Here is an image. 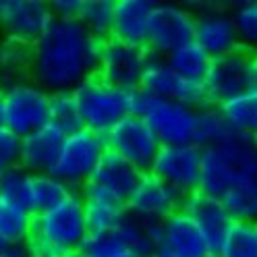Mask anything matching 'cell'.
Listing matches in <instances>:
<instances>
[{
	"label": "cell",
	"mask_w": 257,
	"mask_h": 257,
	"mask_svg": "<svg viewBox=\"0 0 257 257\" xmlns=\"http://www.w3.org/2000/svg\"><path fill=\"white\" fill-rule=\"evenodd\" d=\"M102 42L79 19H52L44 36L31 46L29 79L46 91H75L98 75Z\"/></svg>",
	"instance_id": "obj_1"
},
{
	"label": "cell",
	"mask_w": 257,
	"mask_h": 257,
	"mask_svg": "<svg viewBox=\"0 0 257 257\" xmlns=\"http://www.w3.org/2000/svg\"><path fill=\"white\" fill-rule=\"evenodd\" d=\"M238 187H257V146L251 137L230 133L220 143L203 148L199 191L222 199Z\"/></svg>",
	"instance_id": "obj_2"
},
{
	"label": "cell",
	"mask_w": 257,
	"mask_h": 257,
	"mask_svg": "<svg viewBox=\"0 0 257 257\" xmlns=\"http://www.w3.org/2000/svg\"><path fill=\"white\" fill-rule=\"evenodd\" d=\"M89 236L83 199L75 191L73 195L44 214H36L34 230L25 249L29 257H67L81 251Z\"/></svg>",
	"instance_id": "obj_3"
},
{
	"label": "cell",
	"mask_w": 257,
	"mask_h": 257,
	"mask_svg": "<svg viewBox=\"0 0 257 257\" xmlns=\"http://www.w3.org/2000/svg\"><path fill=\"white\" fill-rule=\"evenodd\" d=\"M75 98L83 126L98 135H106L124 116H131V91L112 87L98 75L79 85Z\"/></svg>",
	"instance_id": "obj_4"
},
{
	"label": "cell",
	"mask_w": 257,
	"mask_h": 257,
	"mask_svg": "<svg viewBox=\"0 0 257 257\" xmlns=\"http://www.w3.org/2000/svg\"><path fill=\"white\" fill-rule=\"evenodd\" d=\"M106 152L108 148L104 135L81 128L73 135H67L50 174L62 181L69 189L81 191V187L91 181Z\"/></svg>",
	"instance_id": "obj_5"
},
{
	"label": "cell",
	"mask_w": 257,
	"mask_h": 257,
	"mask_svg": "<svg viewBox=\"0 0 257 257\" xmlns=\"http://www.w3.org/2000/svg\"><path fill=\"white\" fill-rule=\"evenodd\" d=\"M3 124L21 139L50 124V91L31 79L7 87Z\"/></svg>",
	"instance_id": "obj_6"
},
{
	"label": "cell",
	"mask_w": 257,
	"mask_h": 257,
	"mask_svg": "<svg viewBox=\"0 0 257 257\" xmlns=\"http://www.w3.org/2000/svg\"><path fill=\"white\" fill-rule=\"evenodd\" d=\"M150 60L152 52L148 48H135L110 38L102 42L98 77H102L112 87H118L122 91H135L141 89V81Z\"/></svg>",
	"instance_id": "obj_7"
},
{
	"label": "cell",
	"mask_w": 257,
	"mask_h": 257,
	"mask_svg": "<svg viewBox=\"0 0 257 257\" xmlns=\"http://www.w3.org/2000/svg\"><path fill=\"white\" fill-rule=\"evenodd\" d=\"M108 152L120 156L141 172H150L160 152V141L141 116H124L104 135Z\"/></svg>",
	"instance_id": "obj_8"
},
{
	"label": "cell",
	"mask_w": 257,
	"mask_h": 257,
	"mask_svg": "<svg viewBox=\"0 0 257 257\" xmlns=\"http://www.w3.org/2000/svg\"><path fill=\"white\" fill-rule=\"evenodd\" d=\"M203 150L197 146H162L154 160L152 174L176 189L183 197L199 191Z\"/></svg>",
	"instance_id": "obj_9"
},
{
	"label": "cell",
	"mask_w": 257,
	"mask_h": 257,
	"mask_svg": "<svg viewBox=\"0 0 257 257\" xmlns=\"http://www.w3.org/2000/svg\"><path fill=\"white\" fill-rule=\"evenodd\" d=\"M193 36H195V13L181 5H156L148 44V50L154 56H170L174 50L191 44Z\"/></svg>",
	"instance_id": "obj_10"
},
{
	"label": "cell",
	"mask_w": 257,
	"mask_h": 257,
	"mask_svg": "<svg viewBox=\"0 0 257 257\" xmlns=\"http://www.w3.org/2000/svg\"><path fill=\"white\" fill-rule=\"evenodd\" d=\"M141 118L148 122L160 146H195L197 108L152 98Z\"/></svg>",
	"instance_id": "obj_11"
},
{
	"label": "cell",
	"mask_w": 257,
	"mask_h": 257,
	"mask_svg": "<svg viewBox=\"0 0 257 257\" xmlns=\"http://www.w3.org/2000/svg\"><path fill=\"white\" fill-rule=\"evenodd\" d=\"M249 60H251V52L243 50V48H238V50L230 54L212 58L210 71H207L203 81L207 104L220 106L251 89Z\"/></svg>",
	"instance_id": "obj_12"
},
{
	"label": "cell",
	"mask_w": 257,
	"mask_h": 257,
	"mask_svg": "<svg viewBox=\"0 0 257 257\" xmlns=\"http://www.w3.org/2000/svg\"><path fill=\"white\" fill-rule=\"evenodd\" d=\"M50 3L44 0H0L3 38L34 46L52 23Z\"/></svg>",
	"instance_id": "obj_13"
},
{
	"label": "cell",
	"mask_w": 257,
	"mask_h": 257,
	"mask_svg": "<svg viewBox=\"0 0 257 257\" xmlns=\"http://www.w3.org/2000/svg\"><path fill=\"white\" fill-rule=\"evenodd\" d=\"M141 89L154 100H166V102H179L191 108H201L207 104L203 85L191 83L176 73L166 58L154 56L146 69L141 81Z\"/></svg>",
	"instance_id": "obj_14"
},
{
	"label": "cell",
	"mask_w": 257,
	"mask_h": 257,
	"mask_svg": "<svg viewBox=\"0 0 257 257\" xmlns=\"http://www.w3.org/2000/svg\"><path fill=\"white\" fill-rule=\"evenodd\" d=\"M183 201L185 197L176 189L160 181L152 172H146L126 201V212L146 222H164L168 216L181 210Z\"/></svg>",
	"instance_id": "obj_15"
},
{
	"label": "cell",
	"mask_w": 257,
	"mask_h": 257,
	"mask_svg": "<svg viewBox=\"0 0 257 257\" xmlns=\"http://www.w3.org/2000/svg\"><path fill=\"white\" fill-rule=\"evenodd\" d=\"M199 48L212 58L230 54L238 50V36L234 29L232 13L224 9H205L195 13V36H193Z\"/></svg>",
	"instance_id": "obj_16"
},
{
	"label": "cell",
	"mask_w": 257,
	"mask_h": 257,
	"mask_svg": "<svg viewBox=\"0 0 257 257\" xmlns=\"http://www.w3.org/2000/svg\"><path fill=\"white\" fill-rule=\"evenodd\" d=\"M181 210L187 212L195 220L199 230L207 238L212 255H218V251L224 243V236H226V232L230 230L232 222H234L232 216L226 212V207L222 205V201L197 191V193H193V195L185 197Z\"/></svg>",
	"instance_id": "obj_17"
},
{
	"label": "cell",
	"mask_w": 257,
	"mask_h": 257,
	"mask_svg": "<svg viewBox=\"0 0 257 257\" xmlns=\"http://www.w3.org/2000/svg\"><path fill=\"white\" fill-rule=\"evenodd\" d=\"M160 249L174 257H210V245L187 212L179 210L162 222V240Z\"/></svg>",
	"instance_id": "obj_18"
},
{
	"label": "cell",
	"mask_w": 257,
	"mask_h": 257,
	"mask_svg": "<svg viewBox=\"0 0 257 257\" xmlns=\"http://www.w3.org/2000/svg\"><path fill=\"white\" fill-rule=\"evenodd\" d=\"M79 195L83 199L85 224L89 234H108L118 228V224L126 216V203L104 191L95 183H87L81 187Z\"/></svg>",
	"instance_id": "obj_19"
},
{
	"label": "cell",
	"mask_w": 257,
	"mask_h": 257,
	"mask_svg": "<svg viewBox=\"0 0 257 257\" xmlns=\"http://www.w3.org/2000/svg\"><path fill=\"white\" fill-rule=\"evenodd\" d=\"M156 5L152 0H116L112 38L135 48H148Z\"/></svg>",
	"instance_id": "obj_20"
},
{
	"label": "cell",
	"mask_w": 257,
	"mask_h": 257,
	"mask_svg": "<svg viewBox=\"0 0 257 257\" xmlns=\"http://www.w3.org/2000/svg\"><path fill=\"white\" fill-rule=\"evenodd\" d=\"M64 139H67V135L58 131L54 124H46L40 131L23 137L19 166L31 174L50 172L60 150H62Z\"/></svg>",
	"instance_id": "obj_21"
},
{
	"label": "cell",
	"mask_w": 257,
	"mask_h": 257,
	"mask_svg": "<svg viewBox=\"0 0 257 257\" xmlns=\"http://www.w3.org/2000/svg\"><path fill=\"white\" fill-rule=\"evenodd\" d=\"M143 174L146 172H141L133 164H128L120 156L106 152L98 170H95L91 176V183H95L104 191L112 193L114 197H118L120 201L126 203L128 197L133 195V191L137 189V185L141 183Z\"/></svg>",
	"instance_id": "obj_22"
},
{
	"label": "cell",
	"mask_w": 257,
	"mask_h": 257,
	"mask_svg": "<svg viewBox=\"0 0 257 257\" xmlns=\"http://www.w3.org/2000/svg\"><path fill=\"white\" fill-rule=\"evenodd\" d=\"M114 234L128 251H133L139 257H148L150 253L160 249L162 222H146V220H139L126 212V216L118 224Z\"/></svg>",
	"instance_id": "obj_23"
},
{
	"label": "cell",
	"mask_w": 257,
	"mask_h": 257,
	"mask_svg": "<svg viewBox=\"0 0 257 257\" xmlns=\"http://www.w3.org/2000/svg\"><path fill=\"white\" fill-rule=\"evenodd\" d=\"M222 118L230 128V133L243 137H257V91L247 89L245 93L236 95L218 106Z\"/></svg>",
	"instance_id": "obj_24"
},
{
	"label": "cell",
	"mask_w": 257,
	"mask_h": 257,
	"mask_svg": "<svg viewBox=\"0 0 257 257\" xmlns=\"http://www.w3.org/2000/svg\"><path fill=\"white\" fill-rule=\"evenodd\" d=\"M31 46L0 38V87L7 89L19 81L29 79Z\"/></svg>",
	"instance_id": "obj_25"
},
{
	"label": "cell",
	"mask_w": 257,
	"mask_h": 257,
	"mask_svg": "<svg viewBox=\"0 0 257 257\" xmlns=\"http://www.w3.org/2000/svg\"><path fill=\"white\" fill-rule=\"evenodd\" d=\"M36 214L0 201V240L7 247H23L34 230Z\"/></svg>",
	"instance_id": "obj_26"
},
{
	"label": "cell",
	"mask_w": 257,
	"mask_h": 257,
	"mask_svg": "<svg viewBox=\"0 0 257 257\" xmlns=\"http://www.w3.org/2000/svg\"><path fill=\"white\" fill-rule=\"evenodd\" d=\"M166 60L185 81L199 83V85H203L205 75L210 71V64H212V56L207 54L203 48H199L195 42H191V44L179 48V50H174L170 56H166Z\"/></svg>",
	"instance_id": "obj_27"
},
{
	"label": "cell",
	"mask_w": 257,
	"mask_h": 257,
	"mask_svg": "<svg viewBox=\"0 0 257 257\" xmlns=\"http://www.w3.org/2000/svg\"><path fill=\"white\" fill-rule=\"evenodd\" d=\"M73 189H69L62 181L50 172L46 174H34L31 176V212L44 214L52 207L60 205L73 195Z\"/></svg>",
	"instance_id": "obj_28"
},
{
	"label": "cell",
	"mask_w": 257,
	"mask_h": 257,
	"mask_svg": "<svg viewBox=\"0 0 257 257\" xmlns=\"http://www.w3.org/2000/svg\"><path fill=\"white\" fill-rule=\"evenodd\" d=\"M114 13H116V0H83V11L79 21L89 34L106 42L112 38V27H114Z\"/></svg>",
	"instance_id": "obj_29"
},
{
	"label": "cell",
	"mask_w": 257,
	"mask_h": 257,
	"mask_svg": "<svg viewBox=\"0 0 257 257\" xmlns=\"http://www.w3.org/2000/svg\"><path fill=\"white\" fill-rule=\"evenodd\" d=\"M50 124H54L64 135H73L77 131H81V128H85L75 91L50 93Z\"/></svg>",
	"instance_id": "obj_30"
},
{
	"label": "cell",
	"mask_w": 257,
	"mask_h": 257,
	"mask_svg": "<svg viewBox=\"0 0 257 257\" xmlns=\"http://www.w3.org/2000/svg\"><path fill=\"white\" fill-rule=\"evenodd\" d=\"M216 257H257L255 222H232Z\"/></svg>",
	"instance_id": "obj_31"
},
{
	"label": "cell",
	"mask_w": 257,
	"mask_h": 257,
	"mask_svg": "<svg viewBox=\"0 0 257 257\" xmlns=\"http://www.w3.org/2000/svg\"><path fill=\"white\" fill-rule=\"evenodd\" d=\"M230 135V128L222 118V112L218 106L205 104L197 108V126H195V146L197 148H210L214 143H220Z\"/></svg>",
	"instance_id": "obj_32"
},
{
	"label": "cell",
	"mask_w": 257,
	"mask_h": 257,
	"mask_svg": "<svg viewBox=\"0 0 257 257\" xmlns=\"http://www.w3.org/2000/svg\"><path fill=\"white\" fill-rule=\"evenodd\" d=\"M31 176L21 166L0 174V199L31 212Z\"/></svg>",
	"instance_id": "obj_33"
},
{
	"label": "cell",
	"mask_w": 257,
	"mask_h": 257,
	"mask_svg": "<svg viewBox=\"0 0 257 257\" xmlns=\"http://www.w3.org/2000/svg\"><path fill=\"white\" fill-rule=\"evenodd\" d=\"M230 13L240 48L251 54L257 52V0L240 3Z\"/></svg>",
	"instance_id": "obj_34"
},
{
	"label": "cell",
	"mask_w": 257,
	"mask_h": 257,
	"mask_svg": "<svg viewBox=\"0 0 257 257\" xmlns=\"http://www.w3.org/2000/svg\"><path fill=\"white\" fill-rule=\"evenodd\" d=\"M222 205L236 222L257 220V187H238L228 191L222 199Z\"/></svg>",
	"instance_id": "obj_35"
},
{
	"label": "cell",
	"mask_w": 257,
	"mask_h": 257,
	"mask_svg": "<svg viewBox=\"0 0 257 257\" xmlns=\"http://www.w3.org/2000/svg\"><path fill=\"white\" fill-rule=\"evenodd\" d=\"M87 257H139L133 251H128L114 232L108 234H89L81 249Z\"/></svg>",
	"instance_id": "obj_36"
},
{
	"label": "cell",
	"mask_w": 257,
	"mask_h": 257,
	"mask_svg": "<svg viewBox=\"0 0 257 257\" xmlns=\"http://www.w3.org/2000/svg\"><path fill=\"white\" fill-rule=\"evenodd\" d=\"M21 160V137H17L5 124H0V174L19 166Z\"/></svg>",
	"instance_id": "obj_37"
},
{
	"label": "cell",
	"mask_w": 257,
	"mask_h": 257,
	"mask_svg": "<svg viewBox=\"0 0 257 257\" xmlns=\"http://www.w3.org/2000/svg\"><path fill=\"white\" fill-rule=\"evenodd\" d=\"M50 9L56 19H79L83 11V0H54L50 3Z\"/></svg>",
	"instance_id": "obj_38"
},
{
	"label": "cell",
	"mask_w": 257,
	"mask_h": 257,
	"mask_svg": "<svg viewBox=\"0 0 257 257\" xmlns=\"http://www.w3.org/2000/svg\"><path fill=\"white\" fill-rule=\"evenodd\" d=\"M249 77H251V89L257 91V52H253L249 60Z\"/></svg>",
	"instance_id": "obj_39"
},
{
	"label": "cell",
	"mask_w": 257,
	"mask_h": 257,
	"mask_svg": "<svg viewBox=\"0 0 257 257\" xmlns=\"http://www.w3.org/2000/svg\"><path fill=\"white\" fill-rule=\"evenodd\" d=\"M25 255H27L25 245L23 247H7L5 253H0V257H25Z\"/></svg>",
	"instance_id": "obj_40"
},
{
	"label": "cell",
	"mask_w": 257,
	"mask_h": 257,
	"mask_svg": "<svg viewBox=\"0 0 257 257\" xmlns=\"http://www.w3.org/2000/svg\"><path fill=\"white\" fill-rule=\"evenodd\" d=\"M3 118H5V89L0 87V124H3Z\"/></svg>",
	"instance_id": "obj_41"
},
{
	"label": "cell",
	"mask_w": 257,
	"mask_h": 257,
	"mask_svg": "<svg viewBox=\"0 0 257 257\" xmlns=\"http://www.w3.org/2000/svg\"><path fill=\"white\" fill-rule=\"evenodd\" d=\"M148 257H174V255H170V253H166V251H162V249H156V251L150 253Z\"/></svg>",
	"instance_id": "obj_42"
},
{
	"label": "cell",
	"mask_w": 257,
	"mask_h": 257,
	"mask_svg": "<svg viewBox=\"0 0 257 257\" xmlns=\"http://www.w3.org/2000/svg\"><path fill=\"white\" fill-rule=\"evenodd\" d=\"M67 257H87L83 251H77V253H71V255H67Z\"/></svg>",
	"instance_id": "obj_43"
},
{
	"label": "cell",
	"mask_w": 257,
	"mask_h": 257,
	"mask_svg": "<svg viewBox=\"0 0 257 257\" xmlns=\"http://www.w3.org/2000/svg\"><path fill=\"white\" fill-rule=\"evenodd\" d=\"M5 251H7V245L3 243V240H0V253H5Z\"/></svg>",
	"instance_id": "obj_44"
},
{
	"label": "cell",
	"mask_w": 257,
	"mask_h": 257,
	"mask_svg": "<svg viewBox=\"0 0 257 257\" xmlns=\"http://www.w3.org/2000/svg\"><path fill=\"white\" fill-rule=\"evenodd\" d=\"M253 141H255V146H257V137H255V139H253Z\"/></svg>",
	"instance_id": "obj_45"
},
{
	"label": "cell",
	"mask_w": 257,
	"mask_h": 257,
	"mask_svg": "<svg viewBox=\"0 0 257 257\" xmlns=\"http://www.w3.org/2000/svg\"><path fill=\"white\" fill-rule=\"evenodd\" d=\"M0 38H3V31H0Z\"/></svg>",
	"instance_id": "obj_46"
},
{
	"label": "cell",
	"mask_w": 257,
	"mask_h": 257,
	"mask_svg": "<svg viewBox=\"0 0 257 257\" xmlns=\"http://www.w3.org/2000/svg\"><path fill=\"white\" fill-rule=\"evenodd\" d=\"M255 226H257V220H255Z\"/></svg>",
	"instance_id": "obj_47"
},
{
	"label": "cell",
	"mask_w": 257,
	"mask_h": 257,
	"mask_svg": "<svg viewBox=\"0 0 257 257\" xmlns=\"http://www.w3.org/2000/svg\"><path fill=\"white\" fill-rule=\"evenodd\" d=\"M210 257H216V255H210Z\"/></svg>",
	"instance_id": "obj_48"
},
{
	"label": "cell",
	"mask_w": 257,
	"mask_h": 257,
	"mask_svg": "<svg viewBox=\"0 0 257 257\" xmlns=\"http://www.w3.org/2000/svg\"><path fill=\"white\" fill-rule=\"evenodd\" d=\"M25 257H29V253H27V255H25Z\"/></svg>",
	"instance_id": "obj_49"
},
{
	"label": "cell",
	"mask_w": 257,
	"mask_h": 257,
	"mask_svg": "<svg viewBox=\"0 0 257 257\" xmlns=\"http://www.w3.org/2000/svg\"><path fill=\"white\" fill-rule=\"evenodd\" d=\"M0 201H3V199H0Z\"/></svg>",
	"instance_id": "obj_50"
}]
</instances>
